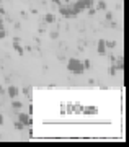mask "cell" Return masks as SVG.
<instances>
[{
  "label": "cell",
  "mask_w": 129,
  "mask_h": 147,
  "mask_svg": "<svg viewBox=\"0 0 129 147\" xmlns=\"http://www.w3.org/2000/svg\"><path fill=\"white\" fill-rule=\"evenodd\" d=\"M67 70L69 72H72V74H75V75H82V74L85 72L83 62L80 61V59H77V57H70L67 61Z\"/></svg>",
  "instance_id": "6da1fadb"
},
{
  "label": "cell",
  "mask_w": 129,
  "mask_h": 147,
  "mask_svg": "<svg viewBox=\"0 0 129 147\" xmlns=\"http://www.w3.org/2000/svg\"><path fill=\"white\" fill-rule=\"evenodd\" d=\"M72 13H74V16H77V15H80L85 8H87V5H85V2L83 0H77L75 3H72Z\"/></svg>",
  "instance_id": "7a4b0ae2"
},
{
  "label": "cell",
  "mask_w": 129,
  "mask_h": 147,
  "mask_svg": "<svg viewBox=\"0 0 129 147\" xmlns=\"http://www.w3.org/2000/svg\"><path fill=\"white\" fill-rule=\"evenodd\" d=\"M59 13H61L64 18H72V16H74L72 7H70V5H61V7H59Z\"/></svg>",
  "instance_id": "3957f363"
},
{
  "label": "cell",
  "mask_w": 129,
  "mask_h": 147,
  "mask_svg": "<svg viewBox=\"0 0 129 147\" xmlns=\"http://www.w3.org/2000/svg\"><path fill=\"white\" fill-rule=\"evenodd\" d=\"M5 93L8 95V98H11V100H13V98H16V96L20 95V88H18L16 85H10V87L5 90Z\"/></svg>",
  "instance_id": "277c9868"
},
{
  "label": "cell",
  "mask_w": 129,
  "mask_h": 147,
  "mask_svg": "<svg viewBox=\"0 0 129 147\" xmlns=\"http://www.w3.org/2000/svg\"><path fill=\"white\" fill-rule=\"evenodd\" d=\"M106 49H108V47H106V39H103V38L98 39V44H97V53H98L100 56H105V54H106Z\"/></svg>",
  "instance_id": "5b68a950"
},
{
  "label": "cell",
  "mask_w": 129,
  "mask_h": 147,
  "mask_svg": "<svg viewBox=\"0 0 129 147\" xmlns=\"http://www.w3.org/2000/svg\"><path fill=\"white\" fill-rule=\"evenodd\" d=\"M18 121L25 126H31V115L28 113H18Z\"/></svg>",
  "instance_id": "8992f818"
},
{
  "label": "cell",
  "mask_w": 129,
  "mask_h": 147,
  "mask_svg": "<svg viewBox=\"0 0 129 147\" xmlns=\"http://www.w3.org/2000/svg\"><path fill=\"white\" fill-rule=\"evenodd\" d=\"M83 115H87V116H92V115H97L98 113V108L97 106H93V105H90V106H83V111H82Z\"/></svg>",
  "instance_id": "52a82bcc"
},
{
  "label": "cell",
  "mask_w": 129,
  "mask_h": 147,
  "mask_svg": "<svg viewBox=\"0 0 129 147\" xmlns=\"http://www.w3.org/2000/svg\"><path fill=\"white\" fill-rule=\"evenodd\" d=\"M54 21H56V16H54V13H46L44 15V23H47V25H54Z\"/></svg>",
  "instance_id": "ba28073f"
},
{
  "label": "cell",
  "mask_w": 129,
  "mask_h": 147,
  "mask_svg": "<svg viewBox=\"0 0 129 147\" xmlns=\"http://www.w3.org/2000/svg\"><path fill=\"white\" fill-rule=\"evenodd\" d=\"M13 49H15L16 54H20V56H23V53H25V49H23V46L20 44V41H13Z\"/></svg>",
  "instance_id": "9c48e42d"
},
{
  "label": "cell",
  "mask_w": 129,
  "mask_h": 147,
  "mask_svg": "<svg viewBox=\"0 0 129 147\" xmlns=\"http://www.w3.org/2000/svg\"><path fill=\"white\" fill-rule=\"evenodd\" d=\"M21 106H23V103H21L20 100H16V98H13V100H11V108H13V110L20 111V110H21Z\"/></svg>",
  "instance_id": "30bf717a"
},
{
  "label": "cell",
  "mask_w": 129,
  "mask_h": 147,
  "mask_svg": "<svg viewBox=\"0 0 129 147\" xmlns=\"http://www.w3.org/2000/svg\"><path fill=\"white\" fill-rule=\"evenodd\" d=\"M116 69H118L119 72L124 69V57H123V56H119L118 61H116Z\"/></svg>",
  "instance_id": "8fae6325"
},
{
  "label": "cell",
  "mask_w": 129,
  "mask_h": 147,
  "mask_svg": "<svg viewBox=\"0 0 129 147\" xmlns=\"http://www.w3.org/2000/svg\"><path fill=\"white\" fill-rule=\"evenodd\" d=\"M97 8H98V10H105V8H106V2H105V0H98Z\"/></svg>",
  "instance_id": "7c38bea8"
},
{
  "label": "cell",
  "mask_w": 129,
  "mask_h": 147,
  "mask_svg": "<svg viewBox=\"0 0 129 147\" xmlns=\"http://www.w3.org/2000/svg\"><path fill=\"white\" fill-rule=\"evenodd\" d=\"M13 126H15L16 131H23V127H25V124H21L20 121H16V123H13Z\"/></svg>",
  "instance_id": "4fadbf2b"
},
{
  "label": "cell",
  "mask_w": 129,
  "mask_h": 147,
  "mask_svg": "<svg viewBox=\"0 0 129 147\" xmlns=\"http://www.w3.org/2000/svg\"><path fill=\"white\" fill-rule=\"evenodd\" d=\"M74 111H75L77 115H80V113L83 111V105H75V108H74Z\"/></svg>",
  "instance_id": "5bb4252c"
},
{
  "label": "cell",
  "mask_w": 129,
  "mask_h": 147,
  "mask_svg": "<svg viewBox=\"0 0 129 147\" xmlns=\"http://www.w3.org/2000/svg\"><path fill=\"white\" fill-rule=\"evenodd\" d=\"M82 62H83V69H85V70H88V69L92 67V64H90L88 59H85V61H82Z\"/></svg>",
  "instance_id": "9a60e30c"
},
{
  "label": "cell",
  "mask_w": 129,
  "mask_h": 147,
  "mask_svg": "<svg viewBox=\"0 0 129 147\" xmlns=\"http://www.w3.org/2000/svg\"><path fill=\"white\" fill-rule=\"evenodd\" d=\"M85 2V5H87V8H92L93 3H95V0H83Z\"/></svg>",
  "instance_id": "2e32d148"
},
{
  "label": "cell",
  "mask_w": 129,
  "mask_h": 147,
  "mask_svg": "<svg viewBox=\"0 0 129 147\" xmlns=\"http://www.w3.org/2000/svg\"><path fill=\"white\" fill-rule=\"evenodd\" d=\"M49 38H51V39H57V38H59V33H57V31L49 33Z\"/></svg>",
  "instance_id": "e0dca14e"
},
{
  "label": "cell",
  "mask_w": 129,
  "mask_h": 147,
  "mask_svg": "<svg viewBox=\"0 0 129 147\" xmlns=\"http://www.w3.org/2000/svg\"><path fill=\"white\" fill-rule=\"evenodd\" d=\"M30 92H31L30 87H25V88H21V90H20V93H25V95H30Z\"/></svg>",
  "instance_id": "ac0fdd59"
},
{
  "label": "cell",
  "mask_w": 129,
  "mask_h": 147,
  "mask_svg": "<svg viewBox=\"0 0 129 147\" xmlns=\"http://www.w3.org/2000/svg\"><path fill=\"white\" fill-rule=\"evenodd\" d=\"M5 36H7V31L3 28H0V39H5Z\"/></svg>",
  "instance_id": "d6986e66"
},
{
  "label": "cell",
  "mask_w": 129,
  "mask_h": 147,
  "mask_svg": "<svg viewBox=\"0 0 129 147\" xmlns=\"http://www.w3.org/2000/svg\"><path fill=\"white\" fill-rule=\"evenodd\" d=\"M106 47H114V41H106Z\"/></svg>",
  "instance_id": "ffe728a7"
},
{
  "label": "cell",
  "mask_w": 129,
  "mask_h": 147,
  "mask_svg": "<svg viewBox=\"0 0 129 147\" xmlns=\"http://www.w3.org/2000/svg\"><path fill=\"white\" fill-rule=\"evenodd\" d=\"M28 115H33V105L28 106Z\"/></svg>",
  "instance_id": "44dd1931"
},
{
  "label": "cell",
  "mask_w": 129,
  "mask_h": 147,
  "mask_svg": "<svg viewBox=\"0 0 129 147\" xmlns=\"http://www.w3.org/2000/svg\"><path fill=\"white\" fill-rule=\"evenodd\" d=\"M3 123H5V118L2 116V113H0V124H3Z\"/></svg>",
  "instance_id": "7402d4cb"
},
{
  "label": "cell",
  "mask_w": 129,
  "mask_h": 147,
  "mask_svg": "<svg viewBox=\"0 0 129 147\" xmlns=\"http://www.w3.org/2000/svg\"><path fill=\"white\" fill-rule=\"evenodd\" d=\"M5 93V88H3V87H2V85H0V96H2V95Z\"/></svg>",
  "instance_id": "603a6c76"
},
{
  "label": "cell",
  "mask_w": 129,
  "mask_h": 147,
  "mask_svg": "<svg viewBox=\"0 0 129 147\" xmlns=\"http://www.w3.org/2000/svg\"><path fill=\"white\" fill-rule=\"evenodd\" d=\"M0 28H3V21L0 20Z\"/></svg>",
  "instance_id": "cb8c5ba5"
},
{
  "label": "cell",
  "mask_w": 129,
  "mask_h": 147,
  "mask_svg": "<svg viewBox=\"0 0 129 147\" xmlns=\"http://www.w3.org/2000/svg\"><path fill=\"white\" fill-rule=\"evenodd\" d=\"M0 5H2V0H0Z\"/></svg>",
  "instance_id": "d4e9b609"
}]
</instances>
